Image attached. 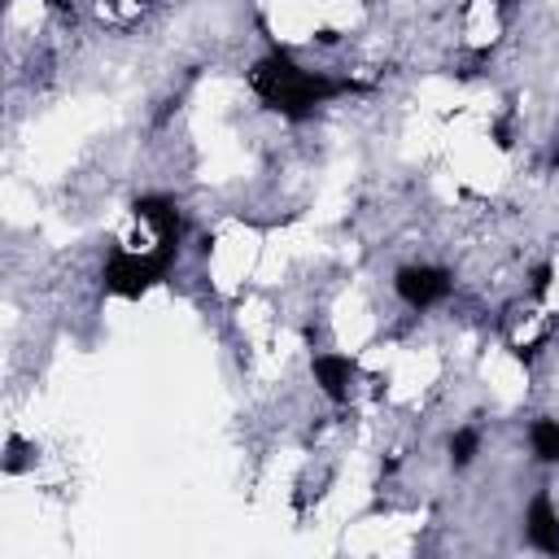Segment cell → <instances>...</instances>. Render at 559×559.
Segmentation results:
<instances>
[{
  "mask_svg": "<svg viewBox=\"0 0 559 559\" xmlns=\"http://www.w3.org/2000/svg\"><path fill=\"white\" fill-rule=\"evenodd\" d=\"M249 87L258 92V100H262L266 109H275L280 118H293V122L310 118V114H314L319 105H328L332 96L362 92V83H354V79H332V74H323V70L297 66L284 48H271L266 57L253 61Z\"/></svg>",
  "mask_w": 559,
  "mask_h": 559,
  "instance_id": "obj_1",
  "label": "cell"
},
{
  "mask_svg": "<svg viewBox=\"0 0 559 559\" xmlns=\"http://www.w3.org/2000/svg\"><path fill=\"white\" fill-rule=\"evenodd\" d=\"M179 258V236H157V245L148 253H135L127 245H114L109 258H105V288L118 293V297H140L144 288H153L157 280H166V271L175 266Z\"/></svg>",
  "mask_w": 559,
  "mask_h": 559,
  "instance_id": "obj_2",
  "label": "cell"
},
{
  "mask_svg": "<svg viewBox=\"0 0 559 559\" xmlns=\"http://www.w3.org/2000/svg\"><path fill=\"white\" fill-rule=\"evenodd\" d=\"M393 288H397V297H402L411 310H432L437 301L450 297L454 280H450V271L419 262V266H402V271L393 275Z\"/></svg>",
  "mask_w": 559,
  "mask_h": 559,
  "instance_id": "obj_3",
  "label": "cell"
},
{
  "mask_svg": "<svg viewBox=\"0 0 559 559\" xmlns=\"http://www.w3.org/2000/svg\"><path fill=\"white\" fill-rule=\"evenodd\" d=\"M310 371H314V384L323 389V397L328 402H349V380H354V358H345V354H314V362H310Z\"/></svg>",
  "mask_w": 559,
  "mask_h": 559,
  "instance_id": "obj_4",
  "label": "cell"
},
{
  "mask_svg": "<svg viewBox=\"0 0 559 559\" xmlns=\"http://www.w3.org/2000/svg\"><path fill=\"white\" fill-rule=\"evenodd\" d=\"M524 533H528V542L542 550V555H559V515H555V502H550V493H537L533 502H528V515H524Z\"/></svg>",
  "mask_w": 559,
  "mask_h": 559,
  "instance_id": "obj_5",
  "label": "cell"
},
{
  "mask_svg": "<svg viewBox=\"0 0 559 559\" xmlns=\"http://www.w3.org/2000/svg\"><path fill=\"white\" fill-rule=\"evenodd\" d=\"M131 214H135L140 223H148L157 236H179V231H183V227H179V205H175L170 197H135Z\"/></svg>",
  "mask_w": 559,
  "mask_h": 559,
  "instance_id": "obj_6",
  "label": "cell"
},
{
  "mask_svg": "<svg viewBox=\"0 0 559 559\" xmlns=\"http://www.w3.org/2000/svg\"><path fill=\"white\" fill-rule=\"evenodd\" d=\"M528 445L542 463H559V419H533Z\"/></svg>",
  "mask_w": 559,
  "mask_h": 559,
  "instance_id": "obj_7",
  "label": "cell"
},
{
  "mask_svg": "<svg viewBox=\"0 0 559 559\" xmlns=\"http://www.w3.org/2000/svg\"><path fill=\"white\" fill-rule=\"evenodd\" d=\"M476 450H480V428H459L454 437H450V463L454 467H467L472 459H476Z\"/></svg>",
  "mask_w": 559,
  "mask_h": 559,
  "instance_id": "obj_8",
  "label": "cell"
},
{
  "mask_svg": "<svg viewBox=\"0 0 559 559\" xmlns=\"http://www.w3.org/2000/svg\"><path fill=\"white\" fill-rule=\"evenodd\" d=\"M550 275H555V271H550V262H542V266L533 271V293H537V297L550 288Z\"/></svg>",
  "mask_w": 559,
  "mask_h": 559,
  "instance_id": "obj_9",
  "label": "cell"
},
{
  "mask_svg": "<svg viewBox=\"0 0 559 559\" xmlns=\"http://www.w3.org/2000/svg\"><path fill=\"white\" fill-rule=\"evenodd\" d=\"M48 4H52V9H61V13L70 9V0H48Z\"/></svg>",
  "mask_w": 559,
  "mask_h": 559,
  "instance_id": "obj_10",
  "label": "cell"
},
{
  "mask_svg": "<svg viewBox=\"0 0 559 559\" xmlns=\"http://www.w3.org/2000/svg\"><path fill=\"white\" fill-rule=\"evenodd\" d=\"M498 4H515V0H498Z\"/></svg>",
  "mask_w": 559,
  "mask_h": 559,
  "instance_id": "obj_11",
  "label": "cell"
}]
</instances>
